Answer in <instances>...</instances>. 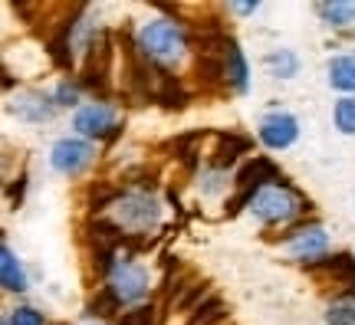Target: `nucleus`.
Listing matches in <instances>:
<instances>
[{
    "label": "nucleus",
    "instance_id": "f257e3e1",
    "mask_svg": "<svg viewBox=\"0 0 355 325\" xmlns=\"http://www.w3.org/2000/svg\"><path fill=\"white\" fill-rule=\"evenodd\" d=\"M139 50L152 63H178L184 56V30L171 20H152L139 30Z\"/></svg>",
    "mask_w": 355,
    "mask_h": 325
},
{
    "label": "nucleus",
    "instance_id": "f03ea898",
    "mask_svg": "<svg viewBox=\"0 0 355 325\" xmlns=\"http://www.w3.org/2000/svg\"><path fill=\"white\" fill-rule=\"evenodd\" d=\"M112 211V224L128 237L132 234H141V230H148V227L158 224V200L152 197V194H145V191H132V194H125V197H119L109 207Z\"/></svg>",
    "mask_w": 355,
    "mask_h": 325
},
{
    "label": "nucleus",
    "instance_id": "7ed1b4c3",
    "mask_svg": "<svg viewBox=\"0 0 355 325\" xmlns=\"http://www.w3.org/2000/svg\"><path fill=\"white\" fill-rule=\"evenodd\" d=\"M254 213L266 224H286L293 220L296 213L303 211V197L300 194H293L286 184H279V188H263L260 194L254 197Z\"/></svg>",
    "mask_w": 355,
    "mask_h": 325
},
{
    "label": "nucleus",
    "instance_id": "20e7f679",
    "mask_svg": "<svg viewBox=\"0 0 355 325\" xmlns=\"http://www.w3.org/2000/svg\"><path fill=\"white\" fill-rule=\"evenodd\" d=\"M109 289H112L119 302H139L145 292H148V273L141 270L139 263L128 260H115L112 263V279H109Z\"/></svg>",
    "mask_w": 355,
    "mask_h": 325
},
{
    "label": "nucleus",
    "instance_id": "39448f33",
    "mask_svg": "<svg viewBox=\"0 0 355 325\" xmlns=\"http://www.w3.org/2000/svg\"><path fill=\"white\" fill-rule=\"evenodd\" d=\"M76 132L86 138H109L119 125V115H115L112 105H105V102H92L86 109H79L76 112Z\"/></svg>",
    "mask_w": 355,
    "mask_h": 325
},
{
    "label": "nucleus",
    "instance_id": "423d86ee",
    "mask_svg": "<svg viewBox=\"0 0 355 325\" xmlns=\"http://www.w3.org/2000/svg\"><path fill=\"white\" fill-rule=\"evenodd\" d=\"M50 161L60 175H79V171L92 161V145L79 141V138H63V141L53 145Z\"/></svg>",
    "mask_w": 355,
    "mask_h": 325
},
{
    "label": "nucleus",
    "instance_id": "0eeeda50",
    "mask_svg": "<svg viewBox=\"0 0 355 325\" xmlns=\"http://www.w3.org/2000/svg\"><path fill=\"white\" fill-rule=\"evenodd\" d=\"M296 135H300V125H296V118L290 112H270L260 122V141L266 148H290Z\"/></svg>",
    "mask_w": 355,
    "mask_h": 325
},
{
    "label": "nucleus",
    "instance_id": "6e6552de",
    "mask_svg": "<svg viewBox=\"0 0 355 325\" xmlns=\"http://www.w3.org/2000/svg\"><path fill=\"white\" fill-rule=\"evenodd\" d=\"M286 250L293 253V256H306V260H313V256H319V253H326V243H329V237H326V230L322 227H296V230H290L286 234Z\"/></svg>",
    "mask_w": 355,
    "mask_h": 325
},
{
    "label": "nucleus",
    "instance_id": "1a4fd4ad",
    "mask_svg": "<svg viewBox=\"0 0 355 325\" xmlns=\"http://www.w3.org/2000/svg\"><path fill=\"white\" fill-rule=\"evenodd\" d=\"M10 112L17 118H24V122H50L56 115V102L50 96H43V92H24V96H17L10 102Z\"/></svg>",
    "mask_w": 355,
    "mask_h": 325
},
{
    "label": "nucleus",
    "instance_id": "9d476101",
    "mask_svg": "<svg viewBox=\"0 0 355 325\" xmlns=\"http://www.w3.org/2000/svg\"><path fill=\"white\" fill-rule=\"evenodd\" d=\"M247 151H250V138L237 135V132H227V135L217 138V148L211 155V168L214 171H227L230 164L237 161L241 155H247Z\"/></svg>",
    "mask_w": 355,
    "mask_h": 325
},
{
    "label": "nucleus",
    "instance_id": "9b49d317",
    "mask_svg": "<svg viewBox=\"0 0 355 325\" xmlns=\"http://www.w3.org/2000/svg\"><path fill=\"white\" fill-rule=\"evenodd\" d=\"M224 69H227V86L234 92H247V63H243V56L234 39L227 43V53H224Z\"/></svg>",
    "mask_w": 355,
    "mask_h": 325
},
{
    "label": "nucleus",
    "instance_id": "f8f14e48",
    "mask_svg": "<svg viewBox=\"0 0 355 325\" xmlns=\"http://www.w3.org/2000/svg\"><path fill=\"white\" fill-rule=\"evenodd\" d=\"M0 276H3V289H10V292H24L26 289L24 266L17 263V256H13L10 247L0 250Z\"/></svg>",
    "mask_w": 355,
    "mask_h": 325
},
{
    "label": "nucleus",
    "instance_id": "ddd939ff",
    "mask_svg": "<svg viewBox=\"0 0 355 325\" xmlns=\"http://www.w3.org/2000/svg\"><path fill=\"white\" fill-rule=\"evenodd\" d=\"M329 82L343 92H352L355 89V60L352 56H336L329 63Z\"/></svg>",
    "mask_w": 355,
    "mask_h": 325
},
{
    "label": "nucleus",
    "instance_id": "4468645a",
    "mask_svg": "<svg viewBox=\"0 0 355 325\" xmlns=\"http://www.w3.org/2000/svg\"><path fill=\"white\" fill-rule=\"evenodd\" d=\"M316 10L322 20H329V26L355 24V3H319Z\"/></svg>",
    "mask_w": 355,
    "mask_h": 325
},
{
    "label": "nucleus",
    "instance_id": "2eb2a0df",
    "mask_svg": "<svg viewBox=\"0 0 355 325\" xmlns=\"http://www.w3.org/2000/svg\"><path fill=\"white\" fill-rule=\"evenodd\" d=\"M122 309V302H119V296H115L109 286L96 289V296H92V302H89V313L92 315H115Z\"/></svg>",
    "mask_w": 355,
    "mask_h": 325
},
{
    "label": "nucleus",
    "instance_id": "dca6fc26",
    "mask_svg": "<svg viewBox=\"0 0 355 325\" xmlns=\"http://www.w3.org/2000/svg\"><path fill=\"white\" fill-rule=\"evenodd\" d=\"M326 322L329 325H355V299H336L326 309Z\"/></svg>",
    "mask_w": 355,
    "mask_h": 325
},
{
    "label": "nucleus",
    "instance_id": "f3484780",
    "mask_svg": "<svg viewBox=\"0 0 355 325\" xmlns=\"http://www.w3.org/2000/svg\"><path fill=\"white\" fill-rule=\"evenodd\" d=\"M266 66L273 69V76H283V79H290V76H296V69H300V63H296V56H293L290 50H277L266 56Z\"/></svg>",
    "mask_w": 355,
    "mask_h": 325
},
{
    "label": "nucleus",
    "instance_id": "a211bd4d",
    "mask_svg": "<svg viewBox=\"0 0 355 325\" xmlns=\"http://www.w3.org/2000/svg\"><path fill=\"white\" fill-rule=\"evenodd\" d=\"M336 125H339V132H345V135H355V99H339L336 102Z\"/></svg>",
    "mask_w": 355,
    "mask_h": 325
},
{
    "label": "nucleus",
    "instance_id": "6ab92c4d",
    "mask_svg": "<svg viewBox=\"0 0 355 325\" xmlns=\"http://www.w3.org/2000/svg\"><path fill=\"white\" fill-rule=\"evenodd\" d=\"M10 325H46V319H43L37 309H30V306H20V309H13Z\"/></svg>",
    "mask_w": 355,
    "mask_h": 325
},
{
    "label": "nucleus",
    "instance_id": "aec40b11",
    "mask_svg": "<svg viewBox=\"0 0 355 325\" xmlns=\"http://www.w3.org/2000/svg\"><path fill=\"white\" fill-rule=\"evenodd\" d=\"M122 325H152V309L148 306H139L132 313H122Z\"/></svg>",
    "mask_w": 355,
    "mask_h": 325
},
{
    "label": "nucleus",
    "instance_id": "412c9836",
    "mask_svg": "<svg viewBox=\"0 0 355 325\" xmlns=\"http://www.w3.org/2000/svg\"><path fill=\"white\" fill-rule=\"evenodd\" d=\"M76 99H79V86L63 82V86L56 89V105H76Z\"/></svg>",
    "mask_w": 355,
    "mask_h": 325
},
{
    "label": "nucleus",
    "instance_id": "4be33fe9",
    "mask_svg": "<svg viewBox=\"0 0 355 325\" xmlns=\"http://www.w3.org/2000/svg\"><path fill=\"white\" fill-rule=\"evenodd\" d=\"M224 171H214V168H211V171H207V175H204V194H217V191H220V181H224Z\"/></svg>",
    "mask_w": 355,
    "mask_h": 325
}]
</instances>
